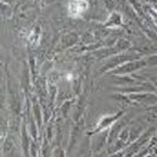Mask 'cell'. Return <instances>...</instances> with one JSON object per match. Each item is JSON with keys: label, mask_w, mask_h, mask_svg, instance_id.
<instances>
[{"label": "cell", "mask_w": 157, "mask_h": 157, "mask_svg": "<svg viewBox=\"0 0 157 157\" xmlns=\"http://www.w3.org/2000/svg\"><path fill=\"white\" fill-rule=\"evenodd\" d=\"M87 8V0H70L67 4V14L71 18H80Z\"/></svg>", "instance_id": "cell-1"}]
</instances>
